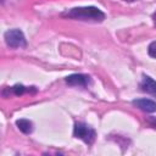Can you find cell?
Returning <instances> with one entry per match:
<instances>
[{"instance_id":"cell-2","label":"cell","mask_w":156,"mask_h":156,"mask_svg":"<svg viewBox=\"0 0 156 156\" xmlns=\"http://www.w3.org/2000/svg\"><path fill=\"white\" fill-rule=\"evenodd\" d=\"M4 39H5L6 45L11 49L26 48V45H27L26 37H24L23 32L21 29H17V28L6 30L4 34Z\"/></svg>"},{"instance_id":"cell-10","label":"cell","mask_w":156,"mask_h":156,"mask_svg":"<svg viewBox=\"0 0 156 156\" xmlns=\"http://www.w3.org/2000/svg\"><path fill=\"white\" fill-rule=\"evenodd\" d=\"M154 23H155V26H156V13L154 15Z\"/></svg>"},{"instance_id":"cell-8","label":"cell","mask_w":156,"mask_h":156,"mask_svg":"<svg viewBox=\"0 0 156 156\" xmlns=\"http://www.w3.org/2000/svg\"><path fill=\"white\" fill-rule=\"evenodd\" d=\"M11 90H12V93H13L15 95L20 96V95H22L23 93L27 91V88H26L24 85H22V84H16V85H13V87L11 88Z\"/></svg>"},{"instance_id":"cell-3","label":"cell","mask_w":156,"mask_h":156,"mask_svg":"<svg viewBox=\"0 0 156 156\" xmlns=\"http://www.w3.org/2000/svg\"><path fill=\"white\" fill-rule=\"evenodd\" d=\"M73 135L76 138H78V139L83 140L88 145H91L94 143V140H95L96 133L88 124H85L83 122H77L74 124V128H73Z\"/></svg>"},{"instance_id":"cell-1","label":"cell","mask_w":156,"mask_h":156,"mask_svg":"<svg viewBox=\"0 0 156 156\" xmlns=\"http://www.w3.org/2000/svg\"><path fill=\"white\" fill-rule=\"evenodd\" d=\"M63 17L79 20V21H90V22H102L105 20V13L95 7V6H83V7H73L65 13H62Z\"/></svg>"},{"instance_id":"cell-9","label":"cell","mask_w":156,"mask_h":156,"mask_svg":"<svg viewBox=\"0 0 156 156\" xmlns=\"http://www.w3.org/2000/svg\"><path fill=\"white\" fill-rule=\"evenodd\" d=\"M147 54H149L151 57L156 58V40L152 41V43L149 45V48H147Z\"/></svg>"},{"instance_id":"cell-4","label":"cell","mask_w":156,"mask_h":156,"mask_svg":"<svg viewBox=\"0 0 156 156\" xmlns=\"http://www.w3.org/2000/svg\"><path fill=\"white\" fill-rule=\"evenodd\" d=\"M65 80H66V83L68 85H72V87H83L84 88V87H87L91 82V78L88 74L74 73V74L67 76Z\"/></svg>"},{"instance_id":"cell-5","label":"cell","mask_w":156,"mask_h":156,"mask_svg":"<svg viewBox=\"0 0 156 156\" xmlns=\"http://www.w3.org/2000/svg\"><path fill=\"white\" fill-rule=\"evenodd\" d=\"M133 105L140 108L141 111L145 112H155L156 111V102L150 100V99H138L133 100Z\"/></svg>"},{"instance_id":"cell-7","label":"cell","mask_w":156,"mask_h":156,"mask_svg":"<svg viewBox=\"0 0 156 156\" xmlns=\"http://www.w3.org/2000/svg\"><path fill=\"white\" fill-rule=\"evenodd\" d=\"M16 126L17 128L24 133V134H30L33 132V123L29 121V119H26V118H21V119H17L16 121Z\"/></svg>"},{"instance_id":"cell-11","label":"cell","mask_w":156,"mask_h":156,"mask_svg":"<svg viewBox=\"0 0 156 156\" xmlns=\"http://www.w3.org/2000/svg\"><path fill=\"white\" fill-rule=\"evenodd\" d=\"M126 1H135V0H126Z\"/></svg>"},{"instance_id":"cell-6","label":"cell","mask_w":156,"mask_h":156,"mask_svg":"<svg viewBox=\"0 0 156 156\" xmlns=\"http://www.w3.org/2000/svg\"><path fill=\"white\" fill-rule=\"evenodd\" d=\"M140 87L144 91H146L149 94H152V95H156V80H154L151 77L144 74L143 80L140 83Z\"/></svg>"}]
</instances>
